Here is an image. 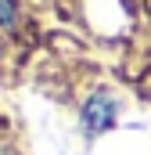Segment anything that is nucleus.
I'll list each match as a JSON object with an SVG mask.
<instances>
[{
    "mask_svg": "<svg viewBox=\"0 0 151 155\" xmlns=\"http://www.w3.org/2000/svg\"><path fill=\"white\" fill-rule=\"evenodd\" d=\"M115 119H119V97L112 90H94L79 108V126L86 137H101L104 130L115 126Z\"/></svg>",
    "mask_w": 151,
    "mask_h": 155,
    "instance_id": "nucleus-1",
    "label": "nucleus"
},
{
    "mask_svg": "<svg viewBox=\"0 0 151 155\" xmlns=\"http://www.w3.org/2000/svg\"><path fill=\"white\" fill-rule=\"evenodd\" d=\"M0 29H18V0H0Z\"/></svg>",
    "mask_w": 151,
    "mask_h": 155,
    "instance_id": "nucleus-2",
    "label": "nucleus"
}]
</instances>
